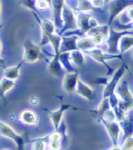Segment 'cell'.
<instances>
[{"label":"cell","instance_id":"cell-1","mask_svg":"<svg viewBox=\"0 0 133 150\" xmlns=\"http://www.w3.org/2000/svg\"><path fill=\"white\" fill-rule=\"evenodd\" d=\"M126 71H129V67L123 62L120 65V67L111 75L107 86H104V89L102 92V98H109L112 95L116 94L117 88L121 82V78L125 75Z\"/></svg>","mask_w":133,"mask_h":150},{"label":"cell","instance_id":"cell-2","mask_svg":"<svg viewBox=\"0 0 133 150\" xmlns=\"http://www.w3.org/2000/svg\"><path fill=\"white\" fill-rule=\"evenodd\" d=\"M116 94L119 98V107L125 112H129L133 108V95L130 92L129 86L127 81H121L119 86H118Z\"/></svg>","mask_w":133,"mask_h":150},{"label":"cell","instance_id":"cell-3","mask_svg":"<svg viewBox=\"0 0 133 150\" xmlns=\"http://www.w3.org/2000/svg\"><path fill=\"white\" fill-rule=\"evenodd\" d=\"M133 33V30H122V31H116L114 28L110 26V33L106 41V45H107V53L111 55H118L119 54V45L120 39L126 36L128 34Z\"/></svg>","mask_w":133,"mask_h":150},{"label":"cell","instance_id":"cell-4","mask_svg":"<svg viewBox=\"0 0 133 150\" xmlns=\"http://www.w3.org/2000/svg\"><path fill=\"white\" fill-rule=\"evenodd\" d=\"M131 6H133V0H112L109 4V25L110 26Z\"/></svg>","mask_w":133,"mask_h":150},{"label":"cell","instance_id":"cell-5","mask_svg":"<svg viewBox=\"0 0 133 150\" xmlns=\"http://www.w3.org/2000/svg\"><path fill=\"white\" fill-rule=\"evenodd\" d=\"M97 121L100 124L102 125V127L105 128L106 132L110 139V142L112 144L111 146H119V137L122 132V128L120 127V124L118 121L115 122H109L106 121L102 117H97Z\"/></svg>","mask_w":133,"mask_h":150},{"label":"cell","instance_id":"cell-6","mask_svg":"<svg viewBox=\"0 0 133 150\" xmlns=\"http://www.w3.org/2000/svg\"><path fill=\"white\" fill-rule=\"evenodd\" d=\"M78 19V29H77V36H84L87 34L91 29L99 26V23L96 19L92 18L90 13H82L78 12L77 16Z\"/></svg>","mask_w":133,"mask_h":150},{"label":"cell","instance_id":"cell-7","mask_svg":"<svg viewBox=\"0 0 133 150\" xmlns=\"http://www.w3.org/2000/svg\"><path fill=\"white\" fill-rule=\"evenodd\" d=\"M24 53H23V61L25 63L34 64L38 62L43 57L39 46L36 45L31 39L26 40L24 43Z\"/></svg>","mask_w":133,"mask_h":150},{"label":"cell","instance_id":"cell-8","mask_svg":"<svg viewBox=\"0 0 133 150\" xmlns=\"http://www.w3.org/2000/svg\"><path fill=\"white\" fill-rule=\"evenodd\" d=\"M62 21H63V28H62V29L59 32H58L59 36L63 37V34L66 31L78 29L77 16L73 10V8L67 3L64 6L63 13H62Z\"/></svg>","mask_w":133,"mask_h":150},{"label":"cell","instance_id":"cell-9","mask_svg":"<svg viewBox=\"0 0 133 150\" xmlns=\"http://www.w3.org/2000/svg\"><path fill=\"white\" fill-rule=\"evenodd\" d=\"M86 54L87 55V56H90L93 60H95L96 62H97V63H100V64H101V65H103L106 68H107V70H108V75H110V74H113L114 72V70L107 64V61L108 60H111V59H117V58H119V59H121L122 57H121V54H118V55H111V54H109V53H105V52H103L101 49H100V48H97V47H96L95 49H93V50H91V51H90V52H87Z\"/></svg>","mask_w":133,"mask_h":150},{"label":"cell","instance_id":"cell-10","mask_svg":"<svg viewBox=\"0 0 133 150\" xmlns=\"http://www.w3.org/2000/svg\"><path fill=\"white\" fill-rule=\"evenodd\" d=\"M70 109H76L73 105H69V104H65L63 102V99L61 98L60 100V105L59 108L56 110L53 111H48V118L51 122V124L53 126V128L54 130H58L60 125L63 122V117H64V114L70 110Z\"/></svg>","mask_w":133,"mask_h":150},{"label":"cell","instance_id":"cell-11","mask_svg":"<svg viewBox=\"0 0 133 150\" xmlns=\"http://www.w3.org/2000/svg\"><path fill=\"white\" fill-rule=\"evenodd\" d=\"M0 132L4 137L12 140L16 144L17 150H25V137L16 132L4 121L0 122Z\"/></svg>","mask_w":133,"mask_h":150},{"label":"cell","instance_id":"cell-12","mask_svg":"<svg viewBox=\"0 0 133 150\" xmlns=\"http://www.w3.org/2000/svg\"><path fill=\"white\" fill-rule=\"evenodd\" d=\"M78 81H79V74L78 71L68 72L63 76L62 88H63V90L68 94L76 92V88H77Z\"/></svg>","mask_w":133,"mask_h":150},{"label":"cell","instance_id":"cell-13","mask_svg":"<svg viewBox=\"0 0 133 150\" xmlns=\"http://www.w3.org/2000/svg\"><path fill=\"white\" fill-rule=\"evenodd\" d=\"M66 5V0H52L50 6L53 9L54 16V23L57 26V29H62L63 28V21H62V13H63L64 6Z\"/></svg>","mask_w":133,"mask_h":150},{"label":"cell","instance_id":"cell-14","mask_svg":"<svg viewBox=\"0 0 133 150\" xmlns=\"http://www.w3.org/2000/svg\"><path fill=\"white\" fill-rule=\"evenodd\" d=\"M48 69L51 75L57 77H63L66 74V70L64 69L59 60V55H53L51 57V58L48 62Z\"/></svg>","mask_w":133,"mask_h":150},{"label":"cell","instance_id":"cell-15","mask_svg":"<svg viewBox=\"0 0 133 150\" xmlns=\"http://www.w3.org/2000/svg\"><path fill=\"white\" fill-rule=\"evenodd\" d=\"M76 93L78 96H81V98H83L84 99L87 101L94 100L96 96V92L93 88L90 86L86 84L85 82H83L82 80H80V79H79V81L78 83V86L76 88Z\"/></svg>","mask_w":133,"mask_h":150},{"label":"cell","instance_id":"cell-16","mask_svg":"<svg viewBox=\"0 0 133 150\" xmlns=\"http://www.w3.org/2000/svg\"><path fill=\"white\" fill-rule=\"evenodd\" d=\"M79 37L77 35L72 36H63L62 37V44L60 47V53L72 52L78 50V41Z\"/></svg>","mask_w":133,"mask_h":150},{"label":"cell","instance_id":"cell-17","mask_svg":"<svg viewBox=\"0 0 133 150\" xmlns=\"http://www.w3.org/2000/svg\"><path fill=\"white\" fill-rule=\"evenodd\" d=\"M19 120L24 125L35 127L38 124V117L34 111L30 109H25L19 114Z\"/></svg>","mask_w":133,"mask_h":150},{"label":"cell","instance_id":"cell-18","mask_svg":"<svg viewBox=\"0 0 133 150\" xmlns=\"http://www.w3.org/2000/svg\"><path fill=\"white\" fill-rule=\"evenodd\" d=\"M96 47H97L96 46V44L93 40V38L90 36L87 37H82L79 38L78 41V48L79 50H81L82 52H90L93 49H95Z\"/></svg>","mask_w":133,"mask_h":150},{"label":"cell","instance_id":"cell-19","mask_svg":"<svg viewBox=\"0 0 133 150\" xmlns=\"http://www.w3.org/2000/svg\"><path fill=\"white\" fill-rule=\"evenodd\" d=\"M25 62L22 60L20 62L16 65V66H12V67H6L5 70H4V74H3V76L4 77H6L8 79H11V80H16V79H18L19 76H20V69H21V67L22 65L24 64Z\"/></svg>","mask_w":133,"mask_h":150},{"label":"cell","instance_id":"cell-20","mask_svg":"<svg viewBox=\"0 0 133 150\" xmlns=\"http://www.w3.org/2000/svg\"><path fill=\"white\" fill-rule=\"evenodd\" d=\"M16 86V83L15 80H11V79H8L3 76L1 79V82H0V90H1L2 98H4L8 92H10Z\"/></svg>","mask_w":133,"mask_h":150},{"label":"cell","instance_id":"cell-21","mask_svg":"<svg viewBox=\"0 0 133 150\" xmlns=\"http://www.w3.org/2000/svg\"><path fill=\"white\" fill-rule=\"evenodd\" d=\"M122 128L124 138H127L133 136V117H128L126 120L119 123Z\"/></svg>","mask_w":133,"mask_h":150},{"label":"cell","instance_id":"cell-22","mask_svg":"<svg viewBox=\"0 0 133 150\" xmlns=\"http://www.w3.org/2000/svg\"><path fill=\"white\" fill-rule=\"evenodd\" d=\"M110 109H111V105H110V102L109 98H102V100L100 101V103L97 105V108L94 112V114H96L97 117H103L104 115L107 113Z\"/></svg>","mask_w":133,"mask_h":150},{"label":"cell","instance_id":"cell-23","mask_svg":"<svg viewBox=\"0 0 133 150\" xmlns=\"http://www.w3.org/2000/svg\"><path fill=\"white\" fill-rule=\"evenodd\" d=\"M70 60H71V63L74 66H77V67L83 66L85 63L84 53L79 49L70 52Z\"/></svg>","mask_w":133,"mask_h":150},{"label":"cell","instance_id":"cell-24","mask_svg":"<svg viewBox=\"0 0 133 150\" xmlns=\"http://www.w3.org/2000/svg\"><path fill=\"white\" fill-rule=\"evenodd\" d=\"M39 24L41 26V31L48 34H57V26L54 21L48 20V19H39Z\"/></svg>","mask_w":133,"mask_h":150},{"label":"cell","instance_id":"cell-25","mask_svg":"<svg viewBox=\"0 0 133 150\" xmlns=\"http://www.w3.org/2000/svg\"><path fill=\"white\" fill-rule=\"evenodd\" d=\"M78 12L82 13H90L94 10V6L90 0H78V3L77 6Z\"/></svg>","mask_w":133,"mask_h":150},{"label":"cell","instance_id":"cell-26","mask_svg":"<svg viewBox=\"0 0 133 150\" xmlns=\"http://www.w3.org/2000/svg\"><path fill=\"white\" fill-rule=\"evenodd\" d=\"M121 150H133V136L124 138V141L120 144Z\"/></svg>","mask_w":133,"mask_h":150},{"label":"cell","instance_id":"cell-27","mask_svg":"<svg viewBox=\"0 0 133 150\" xmlns=\"http://www.w3.org/2000/svg\"><path fill=\"white\" fill-rule=\"evenodd\" d=\"M22 6H26V8L32 10L33 12H38L37 6H36V0H23Z\"/></svg>","mask_w":133,"mask_h":150},{"label":"cell","instance_id":"cell-28","mask_svg":"<svg viewBox=\"0 0 133 150\" xmlns=\"http://www.w3.org/2000/svg\"><path fill=\"white\" fill-rule=\"evenodd\" d=\"M102 118H104L106 121H109V122H115V121H117L116 113H115L114 109H112V108L110 109L107 113H106Z\"/></svg>","mask_w":133,"mask_h":150},{"label":"cell","instance_id":"cell-29","mask_svg":"<svg viewBox=\"0 0 133 150\" xmlns=\"http://www.w3.org/2000/svg\"><path fill=\"white\" fill-rule=\"evenodd\" d=\"M36 6H37V9L46 10L50 6V4L47 0H36Z\"/></svg>","mask_w":133,"mask_h":150},{"label":"cell","instance_id":"cell-30","mask_svg":"<svg viewBox=\"0 0 133 150\" xmlns=\"http://www.w3.org/2000/svg\"><path fill=\"white\" fill-rule=\"evenodd\" d=\"M62 146H63V144L59 141H49L48 143V147L52 150H60Z\"/></svg>","mask_w":133,"mask_h":150},{"label":"cell","instance_id":"cell-31","mask_svg":"<svg viewBox=\"0 0 133 150\" xmlns=\"http://www.w3.org/2000/svg\"><path fill=\"white\" fill-rule=\"evenodd\" d=\"M123 15H125L126 18L128 19V24H129L133 20V6H129L128 9L123 13ZM127 24V25H128ZM124 26V25H123Z\"/></svg>","mask_w":133,"mask_h":150},{"label":"cell","instance_id":"cell-32","mask_svg":"<svg viewBox=\"0 0 133 150\" xmlns=\"http://www.w3.org/2000/svg\"><path fill=\"white\" fill-rule=\"evenodd\" d=\"M28 103H29V105H33V107H37V105H39L40 100H39V98H38V96H35V95H32V96H29V98H28Z\"/></svg>","mask_w":133,"mask_h":150},{"label":"cell","instance_id":"cell-33","mask_svg":"<svg viewBox=\"0 0 133 150\" xmlns=\"http://www.w3.org/2000/svg\"><path fill=\"white\" fill-rule=\"evenodd\" d=\"M91 3L94 6V7H100L103 6V5H105V0H93Z\"/></svg>","mask_w":133,"mask_h":150},{"label":"cell","instance_id":"cell-34","mask_svg":"<svg viewBox=\"0 0 133 150\" xmlns=\"http://www.w3.org/2000/svg\"><path fill=\"white\" fill-rule=\"evenodd\" d=\"M125 26H128L127 28V29L126 30H131V29H133V20L129 23V24H128V25H126Z\"/></svg>","mask_w":133,"mask_h":150},{"label":"cell","instance_id":"cell-35","mask_svg":"<svg viewBox=\"0 0 133 150\" xmlns=\"http://www.w3.org/2000/svg\"><path fill=\"white\" fill-rule=\"evenodd\" d=\"M47 1H48V3H49L50 5H51V2H52V0H47Z\"/></svg>","mask_w":133,"mask_h":150},{"label":"cell","instance_id":"cell-36","mask_svg":"<svg viewBox=\"0 0 133 150\" xmlns=\"http://www.w3.org/2000/svg\"><path fill=\"white\" fill-rule=\"evenodd\" d=\"M131 57H132V59H133V51H132V53H131Z\"/></svg>","mask_w":133,"mask_h":150},{"label":"cell","instance_id":"cell-37","mask_svg":"<svg viewBox=\"0 0 133 150\" xmlns=\"http://www.w3.org/2000/svg\"><path fill=\"white\" fill-rule=\"evenodd\" d=\"M2 150H10V149H2Z\"/></svg>","mask_w":133,"mask_h":150},{"label":"cell","instance_id":"cell-38","mask_svg":"<svg viewBox=\"0 0 133 150\" xmlns=\"http://www.w3.org/2000/svg\"><path fill=\"white\" fill-rule=\"evenodd\" d=\"M48 150H52V149H48Z\"/></svg>","mask_w":133,"mask_h":150}]
</instances>
